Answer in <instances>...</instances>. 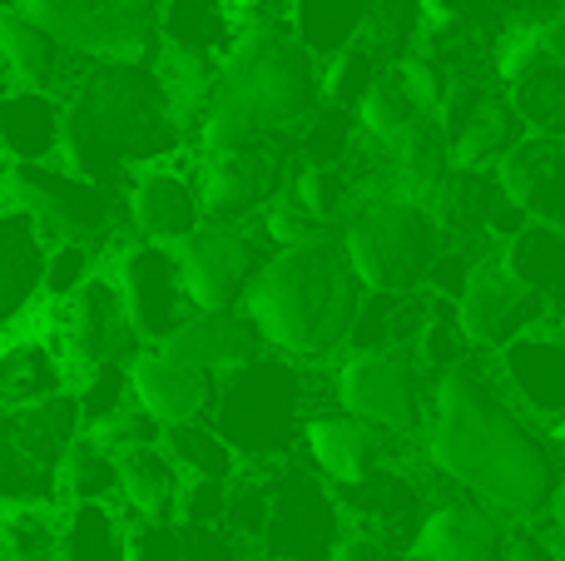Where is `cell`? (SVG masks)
<instances>
[{
    "mask_svg": "<svg viewBox=\"0 0 565 561\" xmlns=\"http://www.w3.org/2000/svg\"><path fill=\"white\" fill-rule=\"evenodd\" d=\"M194 179L204 224H254L282 194L288 139H258V145L228 149V155H194Z\"/></svg>",
    "mask_w": 565,
    "mask_h": 561,
    "instance_id": "obj_14",
    "label": "cell"
},
{
    "mask_svg": "<svg viewBox=\"0 0 565 561\" xmlns=\"http://www.w3.org/2000/svg\"><path fill=\"white\" fill-rule=\"evenodd\" d=\"M149 65H154V80H159V95H164L169 119L184 129V139H194L199 119H204L209 99H214L218 65H204V60H194V55L159 50V45H154V55H149Z\"/></svg>",
    "mask_w": 565,
    "mask_h": 561,
    "instance_id": "obj_34",
    "label": "cell"
},
{
    "mask_svg": "<svg viewBox=\"0 0 565 561\" xmlns=\"http://www.w3.org/2000/svg\"><path fill=\"white\" fill-rule=\"evenodd\" d=\"M159 348H164L174 363H184L189 373H199L204 383H218V378L238 373V368H248L254 358L268 353L264 338H258V328L248 324L244 308L189 314L184 324H179V334H169Z\"/></svg>",
    "mask_w": 565,
    "mask_h": 561,
    "instance_id": "obj_21",
    "label": "cell"
},
{
    "mask_svg": "<svg viewBox=\"0 0 565 561\" xmlns=\"http://www.w3.org/2000/svg\"><path fill=\"white\" fill-rule=\"evenodd\" d=\"M0 174H6V165H0Z\"/></svg>",
    "mask_w": 565,
    "mask_h": 561,
    "instance_id": "obj_54",
    "label": "cell"
},
{
    "mask_svg": "<svg viewBox=\"0 0 565 561\" xmlns=\"http://www.w3.org/2000/svg\"><path fill=\"white\" fill-rule=\"evenodd\" d=\"M0 55H6L15 85L45 89V95H55V99H65L70 89L85 80V70L95 65V60L65 50L50 30H40L25 10H6V15H0Z\"/></svg>",
    "mask_w": 565,
    "mask_h": 561,
    "instance_id": "obj_24",
    "label": "cell"
},
{
    "mask_svg": "<svg viewBox=\"0 0 565 561\" xmlns=\"http://www.w3.org/2000/svg\"><path fill=\"white\" fill-rule=\"evenodd\" d=\"M531 6H541L546 15H565V0H531Z\"/></svg>",
    "mask_w": 565,
    "mask_h": 561,
    "instance_id": "obj_48",
    "label": "cell"
},
{
    "mask_svg": "<svg viewBox=\"0 0 565 561\" xmlns=\"http://www.w3.org/2000/svg\"><path fill=\"white\" fill-rule=\"evenodd\" d=\"M164 453L174 457V467H179L184 483H234L238 477V457L228 453L224 437H218L204 417L164 427Z\"/></svg>",
    "mask_w": 565,
    "mask_h": 561,
    "instance_id": "obj_38",
    "label": "cell"
},
{
    "mask_svg": "<svg viewBox=\"0 0 565 561\" xmlns=\"http://www.w3.org/2000/svg\"><path fill=\"white\" fill-rule=\"evenodd\" d=\"M427 314L431 298L422 288L417 294H362L342 353H412Z\"/></svg>",
    "mask_w": 565,
    "mask_h": 561,
    "instance_id": "obj_30",
    "label": "cell"
},
{
    "mask_svg": "<svg viewBox=\"0 0 565 561\" xmlns=\"http://www.w3.org/2000/svg\"><path fill=\"white\" fill-rule=\"evenodd\" d=\"M422 463L511 527H541L561 487V447L507 398L487 353L431 378Z\"/></svg>",
    "mask_w": 565,
    "mask_h": 561,
    "instance_id": "obj_1",
    "label": "cell"
},
{
    "mask_svg": "<svg viewBox=\"0 0 565 561\" xmlns=\"http://www.w3.org/2000/svg\"><path fill=\"white\" fill-rule=\"evenodd\" d=\"M531 30H536V50L551 60V65L565 70V15H541L531 20Z\"/></svg>",
    "mask_w": 565,
    "mask_h": 561,
    "instance_id": "obj_47",
    "label": "cell"
},
{
    "mask_svg": "<svg viewBox=\"0 0 565 561\" xmlns=\"http://www.w3.org/2000/svg\"><path fill=\"white\" fill-rule=\"evenodd\" d=\"M322 105V60L292 40L288 25H244L218 60L214 99L189 149L228 155L258 139H292V129Z\"/></svg>",
    "mask_w": 565,
    "mask_h": 561,
    "instance_id": "obj_3",
    "label": "cell"
},
{
    "mask_svg": "<svg viewBox=\"0 0 565 561\" xmlns=\"http://www.w3.org/2000/svg\"><path fill=\"white\" fill-rule=\"evenodd\" d=\"M179 149H189V139L169 119L149 60H95L65 95L60 165L109 194H119L135 169L159 165Z\"/></svg>",
    "mask_w": 565,
    "mask_h": 561,
    "instance_id": "obj_2",
    "label": "cell"
},
{
    "mask_svg": "<svg viewBox=\"0 0 565 561\" xmlns=\"http://www.w3.org/2000/svg\"><path fill=\"white\" fill-rule=\"evenodd\" d=\"M129 522V517H125ZM125 561H184V537L179 522H129Z\"/></svg>",
    "mask_w": 565,
    "mask_h": 561,
    "instance_id": "obj_44",
    "label": "cell"
},
{
    "mask_svg": "<svg viewBox=\"0 0 565 561\" xmlns=\"http://www.w3.org/2000/svg\"><path fill=\"white\" fill-rule=\"evenodd\" d=\"M332 407L402 443H422L431 378L412 353H338L328 363Z\"/></svg>",
    "mask_w": 565,
    "mask_h": 561,
    "instance_id": "obj_8",
    "label": "cell"
},
{
    "mask_svg": "<svg viewBox=\"0 0 565 561\" xmlns=\"http://www.w3.org/2000/svg\"><path fill=\"white\" fill-rule=\"evenodd\" d=\"M377 0H288V30L302 50L332 60L338 50L358 45Z\"/></svg>",
    "mask_w": 565,
    "mask_h": 561,
    "instance_id": "obj_31",
    "label": "cell"
},
{
    "mask_svg": "<svg viewBox=\"0 0 565 561\" xmlns=\"http://www.w3.org/2000/svg\"><path fill=\"white\" fill-rule=\"evenodd\" d=\"M238 35H244V10L234 0H159V50H179V55H194L204 65H218Z\"/></svg>",
    "mask_w": 565,
    "mask_h": 561,
    "instance_id": "obj_27",
    "label": "cell"
},
{
    "mask_svg": "<svg viewBox=\"0 0 565 561\" xmlns=\"http://www.w3.org/2000/svg\"><path fill=\"white\" fill-rule=\"evenodd\" d=\"M105 264H109V258L99 254V248L70 244V239H55V244H45V254H40L35 298H40V304H50V308L65 304V298H75L79 288H85Z\"/></svg>",
    "mask_w": 565,
    "mask_h": 561,
    "instance_id": "obj_41",
    "label": "cell"
},
{
    "mask_svg": "<svg viewBox=\"0 0 565 561\" xmlns=\"http://www.w3.org/2000/svg\"><path fill=\"white\" fill-rule=\"evenodd\" d=\"M298 453L328 487H348V483H358V477H367L372 467L412 457V443L377 433V427L358 423V417L338 413V407H322V413H312L308 427H302Z\"/></svg>",
    "mask_w": 565,
    "mask_h": 561,
    "instance_id": "obj_20",
    "label": "cell"
},
{
    "mask_svg": "<svg viewBox=\"0 0 565 561\" xmlns=\"http://www.w3.org/2000/svg\"><path fill=\"white\" fill-rule=\"evenodd\" d=\"M511 522H501L497 512H487L481 502L461 493H447L427 512L422 532L412 537L407 557L412 561H501Z\"/></svg>",
    "mask_w": 565,
    "mask_h": 561,
    "instance_id": "obj_22",
    "label": "cell"
},
{
    "mask_svg": "<svg viewBox=\"0 0 565 561\" xmlns=\"http://www.w3.org/2000/svg\"><path fill=\"white\" fill-rule=\"evenodd\" d=\"M447 493L451 487L441 483L427 463H412V457L372 467L367 477H358V483H348V487H332V497H338V507H342V522L358 527V532L382 537V542L397 547V552H407L412 537L427 522V512Z\"/></svg>",
    "mask_w": 565,
    "mask_h": 561,
    "instance_id": "obj_10",
    "label": "cell"
},
{
    "mask_svg": "<svg viewBox=\"0 0 565 561\" xmlns=\"http://www.w3.org/2000/svg\"><path fill=\"white\" fill-rule=\"evenodd\" d=\"M6 209H10V199H6V184H0V214H6Z\"/></svg>",
    "mask_w": 565,
    "mask_h": 561,
    "instance_id": "obj_52",
    "label": "cell"
},
{
    "mask_svg": "<svg viewBox=\"0 0 565 561\" xmlns=\"http://www.w3.org/2000/svg\"><path fill=\"white\" fill-rule=\"evenodd\" d=\"M551 443H556V447H565V423H561V427H551Z\"/></svg>",
    "mask_w": 565,
    "mask_h": 561,
    "instance_id": "obj_50",
    "label": "cell"
},
{
    "mask_svg": "<svg viewBox=\"0 0 565 561\" xmlns=\"http://www.w3.org/2000/svg\"><path fill=\"white\" fill-rule=\"evenodd\" d=\"M362 304V284L342 258L338 234L308 239V244L274 248L244 294V314L258 328L268 353L288 363L322 368L348 343L352 314Z\"/></svg>",
    "mask_w": 565,
    "mask_h": 561,
    "instance_id": "obj_4",
    "label": "cell"
},
{
    "mask_svg": "<svg viewBox=\"0 0 565 561\" xmlns=\"http://www.w3.org/2000/svg\"><path fill=\"white\" fill-rule=\"evenodd\" d=\"M427 115H417V109L407 105V95L397 89V80L382 70L377 80L367 85V95L352 105V125H358V139H367V145L387 149V155H397L402 145H407V135L422 125Z\"/></svg>",
    "mask_w": 565,
    "mask_h": 561,
    "instance_id": "obj_37",
    "label": "cell"
},
{
    "mask_svg": "<svg viewBox=\"0 0 565 561\" xmlns=\"http://www.w3.org/2000/svg\"><path fill=\"white\" fill-rule=\"evenodd\" d=\"M45 334L50 343L60 348V358L70 363V378L79 368L95 363H129L139 353V338L125 318V304H119V288L109 278V268H99L75 298L50 308L45 304Z\"/></svg>",
    "mask_w": 565,
    "mask_h": 561,
    "instance_id": "obj_15",
    "label": "cell"
},
{
    "mask_svg": "<svg viewBox=\"0 0 565 561\" xmlns=\"http://www.w3.org/2000/svg\"><path fill=\"white\" fill-rule=\"evenodd\" d=\"M179 497H184V477L164 443L119 453V512L129 522H174Z\"/></svg>",
    "mask_w": 565,
    "mask_h": 561,
    "instance_id": "obj_29",
    "label": "cell"
},
{
    "mask_svg": "<svg viewBox=\"0 0 565 561\" xmlns=\"http://www.w3.org/2000/svg\"><path fill=\"white\" fill-rule=\"evenodd\" d=\"M65 149V99L10 85L0 95V165H60Z\"/></svg>",
    "mask_w": 565,
    "mask_h": 561,
    "instance_id": "obj_25",
    "label": "cell"
},
{
    "mask_svg": "<svg viewBox=\"0 0 565 561\" xmlns=\"http://www.w3.org/2000/svg\"><path fill=\"white\" fill-rule=\"evenodd\" d=\"M451 179V149L441 139L437 119H422L417 129L407 135V145L392 155V179H387V194L402 199H417V204H437L441 189Z\"/></svg>",
    "mask_w": 565,
    "mask_h": 561,
    "instance_id": "obj_33",
    "label": "cell"
},
{
    "mask_svg": "<svg viewBox=\"0 0 565 561\" xmlns=\"http://www.w3.org/2000/svg\"><path fill=\"white\" fill-rule=\"evenodd\" d=\"M268 254L274 248L264 244L254 224H199L189 239H179L174 258L194 314H218V308L244 304L248 278L264 268Z\"/></svg>",
    "mask_w": 565,
    "mask_h": 561,
    "instance_id": "obj_13",
    "label": "cell"
},
{
    "mask_svg": "<svg viewBox=\"0 0 565 561\" xmlns=\"http://www.w3.org/2000/svg\"><path fill=\"white\" fill-rule=\"evenodd\" d=\"M119 214H125V234L145 239V244H169L189 239L204 224V204H199V179H194V149L145 165L125 179L119 189Z\"/></svg>",
    "mask_w": 565,
    "mask_h": 561,
    "instance_id": "obj_17",
    "label": "cell"
},
{
    "mask_svg": "<svg viewBox=\"0 0 565 561\" xmlns=\"http://www.w3.org/2000/svg\"><path fill=\"white\" fill-rule=\"evenodd\" d=\"M60 507H119V453L95 433H79L60 457Z\"/></svg>",
    "mask_w": 565,
    "mask_h": 561,
    "instance_id": "obj_32",
    "label": "cell"
},
{
    "mask_svg": "<svg viewBox=\"0 0 565 561\" xmlns=\"http://www.w3.org/2000/svg\"><path fill=\"white\" fill-rule=\"evenodd\" d=\"M407 552H397V547H387L382 537L372 532H358V527H348L338 542V552H332V561H402Z\"/></svg>",
    "mask_w": 565,
    "mask_h": 561,
    "instance_id": "obj_46",
    "label": "cell"
},
{
    "mask_svg": "<svg viewBox=\"0 0 565 561\" xmlns=\"http://www.w3.org/2000/svg\"><path fill=\"white\" fill-rule=\"evenodd\" d=\"M70 398L79 413V433H105L135 398H129V363H95L70 378Z\"/></svg>",
    "mask_w": 565,
    "mask_h": 561,
    "instance_id": "obj_39",
    "label": "cell"
},
{
    "mask_svg": "<svg viewBox=\"0 0 565 561\" xmlns=\"http://www.w3.org/2000/svg\"><path fill=\"white\" fill-rule=\"evenodd\" d=\"M546 318H551L546 308L501 268L497 248L477 258V268H471L467 288H461V298H457V324L477 353H501L507 343H516L521 334L541 328Z\"/></svg>",
    "mask_w": 565,
    "mask_h": 561,
    "instance_id": "obj_19",
    "label": "cell"
},
{
    "mask_svg": "<svg viewBox=\"0 0 565 561\" xmlns=\"http://www.w3.org/2000/svg\"><path fill=\"white\" fill-rule=\"evenodd\" d=\"M382 60L372 55L367 45H348L338 50L332 60H322V105H338V109H352L362 95H367V85L382 75Z\"/></svg>",
    "mask_w": 565,
    "mask_h": 561,
    "instance_id": "obj_43",
    "label": "cell"
},
{
    "mask_svg": "<svg viewBox=\"0 0 565 561\" xmlns=\"http://www.w3.org/2000/svg\"><path fill=\"white\" fill-rule=\"evenodd\" d=\"M497 174L531 224L565 234V135H526L497 165Z\"/></svg>",
    "mask_w": 565,
    "mask_h": 561,
    "instance_id": "obj_23",
    "label": "cell"
},
{
    "mask_svg": "<svg viewBox=\"0 0 565 561\" xmlns=\"http://www.w3.org/2000/svg\"><path fill=\"white\" fill-rule=\"evenodd\" d=\"M10 85H15V80H10V65H6V55H0V95H6Z\"/></svg>",
    "mask_w": 565,
    "mask_h": 561,
    "instance_id": "obj_49",
    "label": "cell"
},
{
    "mask_svg": "<svg viewBox=\"0 0 565 561\" xmlns=\"http://www.w3.org/2000/svg\"><path fill=\"white\" fill-rule=\"evenodd\" d=\"M105 268L119 288V304H125V318H129V328H135L139 348H159L194 314V304H189V294H184L179 258L169 244L125 239V244L109 254Z\"/></svg>",
    "mask_w": 565,
    "mask_h": 561,
    "instance_id": "obj_12",
    "label": "cell"
},
{
    "mask_svg": "<svg viewBox=\"0 0 565 561\" xmlns=\"http://www.w3.org/2000/svg\"><path fill=\"white\" fill-rule=\"evenodd\" d=\"M402 561H412V557H402Z\"/></svg>",
    "mask_w": 565,
    "mask_h": 561,
    "instance_id": "obj_56",
    "label": "cell"
},
{
    "mask_svg": "<svg viewBox=\"0 0 565 561\" xmlns=\"http://www.w3.org/2000/svg\"><path fill=\"white\" fill-rule=\"evenodd\" d=\"M501 561H565V542L546 527H511Z\"/></svg>",
    "mask_w": 565,
    "mask_h": 561,
    "instance_id": "obj_45",
    "label": "cell"
},
{
    "mask_svg": "<svg viewBox=\"0 0 565 561\" xmlns=\"http://www.w3.org/2000/svg\"><path fill=\"white\" fill-rule=\"evenodd\" d=\"M0 561H60V507H6L0 512Z\"/></svg>",
    "mask_w": 565,
    "mask_h": 561,
    "instance_id": "obj_40",
    "label": "cell"
},
{
    "mask_svg": "<svg viewBox=\"0 0 565 561\" xmlns=\"http://www.w3.org/2000/svg\"><path fill=\"white\" fill-rule=\"evenodd\" d=\"M387 75L397 80V89L407 95V105L417 109V115H427V119L441 115V105H447V95H451V70L441 65L437 55H427V50L417 45L412 55H402Z\"/></svg>",
    "mask_w": 565,
    "mask_h": 561,
    "instance_id": "obj_42",
    "label": "cell"
},
{
    "mask_svg": "<svg viewBox=\"0 0 565 561\" xmlns=\"http://www.w3.org/2000/svg\"><path fill=\"white\" fill-rule=\"evenodd\" d=\"M0 184H6L10 209H20L45 244L70 239V244H89L109 258L129 239L119 194L89 184L85 174L65 165H15L0 174Z\"/></svg>",
    "mask_w": 565,
    "mask_h": 561,
    "instance_id": "obj_7",
    "label": "cell"
},
{
    "mask_svg": "<svg viewBox=\"0 0 565 561\" xmlns=\"http://www.w3.org/2000/svg\"><path fill=\"white\" fill-rule=\"evenodd\" d=\"M30 20L85 60H149L154 55L159 0H25Z\"/></svg>",
    "mask_w": 565,
    "mask_h": 561,
    "instance_id": "obj_11",
    "label": "cell"
},
{
    "mask_svg": "<svg viewBox=\"0 0 565 561\" xmlns=\"http://www.w3.org/2000/svg\"><path fill=\"white\" fill-rule=\"evenodd\" d=\"M119 507H60V561H125Z\"/></svg>",
    "mask_w": 565,
    "mask_h": 561,
    "instance_id": "obj_36",
    "label": "cell"
},
{
    "mask_svg": "<svg viewBox=\"0 0 565 561\" xmlns=\"http://www.w3.org/2000/svg\"><path fill=\"white\" fill-rule=\"evenodd\" d=\"M497 383L551 437L565 423V318H546L497 353Z\"/></svg>",
    "mask_w": 565,
    "mask_h": 561,
    "instance_id": "obj_18",
    "label": "cell"
},
{
    "mask_svg": "<svg viewBox=\"0 0 565 561\" xmlns=\"http://www.w3.org/2000/svg\"><path fill=\"white\" fill-rule=\"evenodd\" d=\"M244 561H254V557H244Z\"/></svg>",
    "mask_w": 565,
    "mask_h": 561,
    "instance_id": "obj_55",
    "label": "cell"
},
{
    "mask_svg": "<svg viewBox=\"0 0 565 561\" xmlns=\"http://www.w3.org/2000/svg\"><path fill=\"white\" fill-rule=\"evenodd\" d=\"M25 6V0H0V15H6V10H20Z\"/></svg>",
    "mask_w": 565,
    "mask_h": 561,
    "instance_id": "obj_51",
    "label": "cell"
},
{
    "mask_svg": "<svg viewBox=\"0 0 565 561\" xmlns=\"http://www.w3.org/2000/svg\"><path fill=\"white\" fill-rule=\"evenodd\" d=\"M437 129L451 149V169H497L511 149L526 139L507 89L491 75L451 80V95L437 115Z\"/></svg>",
    "mask_w": 565,
    "mask_h": 561,
    "instance_id": "obj_16",
    "label": "cell"
},
{
    "mask_svg": "<svg viewBox=\"0 0 565 561\" xmlns=\"http://www.w3.org/2000/svg\"><path fill=\"white\" fill-rule=\"evenodd\" d=\"M342 532V507L332 487L302 457L268 467V512L254 542V561H332Z\"/></svg>",
    "mask_w": 565,
    "mask_h": 561,
    "instance_id": "obj_9",
    "label": "cell"
},
{
    "mask_svg": "<svg viewBox=\"0 0 565 561\" xmlns=\"http://www.w3.org/2000/svg\"><path fill=\"white\" fill-rule=\"evenodd\" d=\"M209 388L199 373H189L184 363L164 353V348H139L129 358V398H135L139 413H149L159 427H179L204 417L209 407Z\"/></svg>",
    "mask_w": 565,
    "mask_h": 561,
    "instance_id": "obj_26",
    "label": "cell"
},
{
    "mask_svg": "<svg viewBox=\"0 0 565 561\" xmlns=\"http://www.w3.org/2000/svg\"><path fill=\"white\" fill-rule=\"evenodd\" d=\"M501 89H507L516 119L526 125V135H565V70L551 65L541 50H536V60H531L521 75H511Z\"/></svg>",
    "mask_w": 565,
    "mask_h": 561,
    "instance_id": "obj_35",
    "label": "cell"
},
{
    "mask_svg": "<svg viewBox=\"0 0 565 561\" xmlns=\"http://www.w3.org/2000/svg\"><path fill=\"white\" fill-rule=\"evenodd\" d=\"M322 407H332L328 363L308 368L288 363L278 353H264L209 388L204 423L224 437L238 467H278L288 457H298L302 427Z\"/></svg>",
    "mask_w": 565,
    "mask_h": 561,
    "instance_id": "obj_5",
    "label": "cell"
},
{
    "mask_svg": "<svg viewBox=\"0 0 565 561\" xmlns=\"http://www.w3.org/2000/svg\"><path fill=\"white\" fill-rule=\"evenodd\" d=\"M338 244L362 294H417L441 254V229L417 199L372 194L338 224Z\"/></svg>",
    "mask_w": 565,
    "mask_h": 561,
    "instance_id": "obj_6",
    "label": "cell"
},
{
    "mask_svg": "<svg viewBox=\"0 0 565 561\" xmlns=\"http://www.w3.org/2000/svg\"><path fill=\"white\" fill-rule=\"evenodd\" d=\"M497 258L551 318H565V234L546 224H521L507 244H497Z\"/></svg>",
    "mask_w": 565,
    "mask_h": 561,
    "instance_id": "obj_28",
    "label": "cell"
},
{
    "mask_svg": "<svg viewBox=\"0 0 565 561\" xmlns=\"http://www.w3.org/2000/svg\"><path fill=\"white\" fill-rule=\"evenodd\" d=\"M234 6H254V0H234Z\"/></svg>",
    "mask_w": 565,
    "mask_h": 561,
    "instance_id": "obj_53",
    "label": "cell"
}]
</instances>
